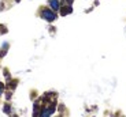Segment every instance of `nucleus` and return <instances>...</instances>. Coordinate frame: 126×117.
Segmentation results:
<instances>
[{
	"label": "nucleus",
	"mask_w": 126,
	"mask_h": 117,
	"mask_svg": "<svg viewBox=\"0 0 126 117\" xmlns=\"http://www.w3.org/2000/svg\"><path fill=\"white\" fill-rule=\"evenodd\" d=\"M54 112H55V105L49 104V105H47L40 113H38V117H51L52 114H54Z\"/></svg>",
	"instance_id": "2"
},
{
	"label": "nucleus",
	"mask_w": 126,
	"mask_h": 117,
	"mask_svg": "<svg viewBox=\"0 0 126 117\" xmlns=\"http://www.w3.org/2000/svg\"><path fill=\"white\" fill-rule=\"evenodd\" d=\"M64 1H66L67 4H71V3H73V0H64Z\"/></svg>",
	"instance_id": "7"
},
{
	"label": "nucleus",
	"mask_w": 126,
	"mask_h": 117,
	"mask_svg": "<svg viewBox=\"0 0 126 117\" xmlns=\"http://www.w3.org/2000/svg\"><path fill=\"white\" fill-rule=\"evenodd\" d=\"M3 91H4V85L1 82H0V95L3 94Z\"/></svg>",
	"instance_id": "6"
},
{
	"label": "nucleus",
	"mask_w": 126,
	"mask_h": 117,
	"mask_svg": "<svg viewBox=\"0 0 126 117\" xmlns=\"http://www.w3.org/2000/svg\"><path fill=\"white\" fill-rule=\"evenodd\" d=\"M60 15H67V14H70L73 11L71 10V6H70V4H64V6H62L60 7Z\"/></svg>",
	"instance_id": "4"
},
{
	"label": "nucleus",
	"mask_w": 126,
	"mask_h": 117,
	"mask_svg": "<svg viewBox=\"0 0 126 117\" xmlns=\"http://www.w3.org/2000/svg\"><path fill=\"white\" fill-rule=\"evenodd\" d=\"M40 16L44 21H47V22H54V21H56L58 14L55 12L54 10H51L49 7H45V8H43L40 11Z\"/></svg>",
	"instance_id": "1"
},
{
	"label": "nucleus",
	"mask_w": 126,
	"mask_h": 117,
	"mask_svg": "<svg viewBox=\"0 0 126 117\" xmlns=\"http://www.w3.org/2000/svg\"><path fill=\"white\" fill-rule=\"evenodd\" d=\"M48 7H49L51 10H54L55 12H56V11H59L60 7H62L60 0H48Z\"/></svg>",
	"instance_id": "3"
},
{
	"label": "nucleus",
	"mask_w": 126,
	"mask_h": 117,
	"mask_svg": "<svg viewBox=\"0 0 126 117\" xmlns=\"http://www.w3.org/2000/svg\"><path fill=\"white\" fill-rule=\"evenodd\" d=\"M7 48H8V42H4L3 46H1V53H0V56H1V57L7 53Z\"/></svg>",
	"instance_id": "5"
}]
</instances>
